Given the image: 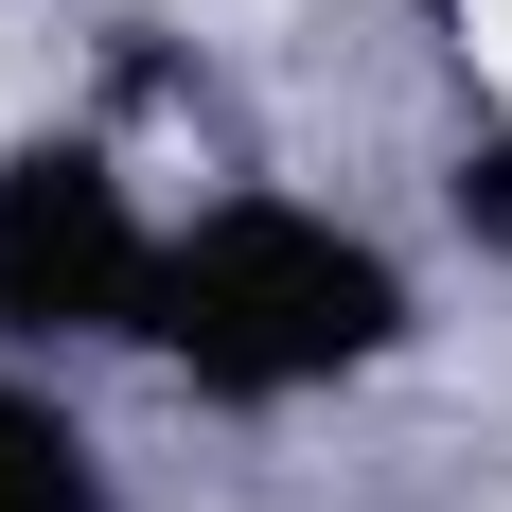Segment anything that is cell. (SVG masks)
I'll use <instances>...</instances> for the list:
<instances>
[{
	"label": "cell",
	"mask_w": 512,
	"mask_h": 512,
	"mask_svg": "<svg viewBox=\"0 0 512 512\" xmlns=\"http://www.w3.org/2000/svg\"><path fill=\"white\" fill-rule=\"evenodd\" d=\"M424 354V265L336 195H283V177H230L159 230V318L142 371L212 424H301L336 389Z\"/></svg>",
	"instance_id": "1"
},
{
	"label": "cell",
	"mask_w": 512,
	"mask_h": 512,
	"mask_svg": "<svg viewBox=\"0 0 512 512\" xmlns=\"http://www.w3.org/2000/svg\"><path fill=\"white\" fill-rule=\"evenodd\" d=\"M159 230L177 212L142 195V159L106 142V124H18L0 142V354H36V371L142 354Z\"/></svg>",
	"instance_id": "2"
},
{
	"label": "cell",
	"mask_w": 512,
	"mask_h": 512,
	"mask_svg": "<svg viewBox=\"0 0 512 512\" xmlns=\"http://www.w3.org/2000/svg\"><path fill=\"white\" fill-rule=\"evenodd\" d=\"M0 512H142L106 424L71 407V371H36V354H0Z\"/></svg>",
	"instance_id": "3"
},
{
	"label": "cell",
	"mask_w": 512,
	"mask_h": 512,
	"mask_svg": "<svg viewBox=\"0 0 512 512\" xmlns=\"http://www.w3.org/2000/svg\"><path fill=\"white\" fill-rule=\"evenodd\" d=\"M442 195H460V230H477V212H495V248H512V124H477V142H460V177H442Z\"/></svg>",
	"instance_id": "4"
},
{
	"label": "cell",
	"mask_w": 512,
	"mask_h": 512,
	"mask_svg": "<svg viewBox=\"0 0 512 512\" xmlns=\"http://www.w3.org/2000/svg\"><path fill=\"white\" fill-rule=\"evenodd\" d=\"M424 18H495V0H424Z\"/></svg>",
	"instance_id": "5"
}]
</instances>
